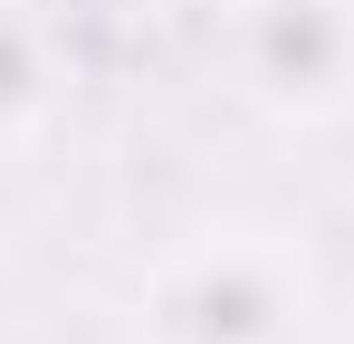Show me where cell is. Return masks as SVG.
Returning <instances> with one entry per match:
<instances>
[{"label": "cell", "instance_id": "obj_1", "mask_svg": "<svg viewBox=\"0 0 354 344\" xmlns=\"http://www.w3.org/2000/svg\"><path fill=\"white\" fill-rule=\"evenodd\" d=\"M306 325V258L230 229L182 249L153 278V344H297Z\"/></svg>", "mask_w": 354, "mask_h": 344}, {"label": "cell", "instance_id": "obj_2", "mask_svg": "<svg viewBox=\"0 0 354 344\" xmlns=\"http://www.w3.org/2000/svg\"><path fill=\"white\" fill-rule=\"evenodd\" d=\"M239 86L249 106L326 124L354 106V0H249L239 19Z\"/></svg>", "mask_w": 354, "mask_h": 344}, {"label": "cell", "instance_id": "obj_3", "mask_svg": "<svg viewBox=\"0 0 354 344\" xmlns=\"http://www.w3.org/2000/svg\"><path fill=\"white\" fill-rule=\"evenodd\" d=\"M58 96V67H48V29L19 10V0H0V144H19L39 115Z\"/></svg>", "mask_w": 354, "mask_h": 344}]
</instances>
